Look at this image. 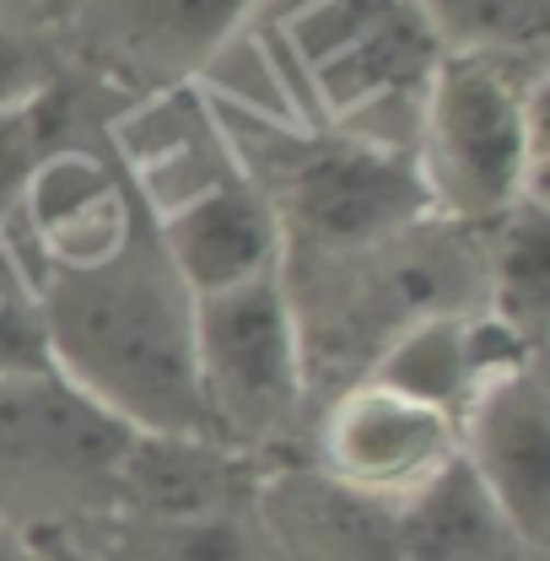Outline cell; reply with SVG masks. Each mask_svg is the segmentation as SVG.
<instances>
[{
	"instance_id": "cell-1",
	"label": "cell",
	"mask_w": 550,
	"mask_h": 561,
	"mask_svg": "<svg viewBox=\"0 0 550 561\" xmlns=\"http://www.w3.org/2000/svg\"><path fill=\"white\" fill-rule=\"evenodd\" d=\"M55 378L125 432L221 443L195 383L190 291L136 238L98 265L49 271L33 286Z\"/></svg>"
},
{
	"instance_id": "cell-2",
	"label": "cell",
	"mask_w": 550,
	"mask_h": 561,
	"mask_svg": "<svg viewBox=\"0 0 550 561\" xmlns=\"http://www.w3.org/2000/svg\"><path fill=\"white\" fill-rule=\"evenodd\" d=\"M411 162L432 216L496 227L546 201V70L540 55L443 49L415 103Z\"/></svg>"
},
{
	"instance_id": "cell-3",
	"label": "cell",
	"mask_w": 550,
	"mask_h": 561,
	"mask_svg": "<svg viewBox=\"0 0 550 561\" xmlns=\"http://www.w3.org/2000/svg\"><path fill=\"white\" fill-rule=\"evenodd\" d=\"M243 179L265 195L280 243L313 254L383 249L400 232L432 221L426 184L400 140L351 136V130H291L254 125V136L232 140Z\"/></svg>"
},
{
	"instance_id": "cell-4",
	"label": "cell",
	"mask_w": 550,
	"mask_h": 561,
	"mask_svg": "<svg viewBox=\"0 0 550 561\" xmlns=\"http://www.w3.org/2000/svg\"><path fill=\"white\" fill-rule=\"evenodd\" d=\"M280 60L324 130L373 136V119L394 108H411L415 119L443 38L415 0H297L280 22Z\"/></svg>"
},
{
	"instance_id": "cell-5",
	"label": "cell",
	"mask_w": 550,
	"mask_h": 561,
	"mask_svg": "<svg viewBox=\"0 0 550 561\" xmlns=\"http://www.w3.org/2000/svg\"><path fill=\"white\" fill-rule=\"evenodd\" d=\"M195 383L216 437H271L302 405V319L286 271L190 297Z\"/></svg>"
},
{
	"instance_id": "cell-6",
	"label": "cell",
	"mask_w": 550,
	"mask_h": 561,
	"mask_svg": "<svg viewBox=\"0 0 550 561\" xmlns=\"http://www.w3.org/2000/svg\"><path fill=\"white\" fill-rule=\"evenodd\" d=\"M319 454L345 491L411 502L459 459V421L378 378H356L319 426Z\"/></svg>"
},
{
	"instance_id": "cell-7",
	"label": "cell",
	"mask_w": 550,
	"mask_h": 561,
	"mask_svg": "<svg viewBox=\"0 0 550 561\" xmlns=\"http://www.w3.org/2000/svg\"><path fill=\"white\" fill-rule=\"evenodd\" d=\"M459 465L529 557L550 540V405L540 356L507 367L459 411Z\"/></svg>"
},
{
	"instance_id": "cell-8",
	"label": "cell",
	"mask_w": 550,
	"mask_h": 561,
	"mask_svg": "<svg viewBox=\"0 0 550 561\" xmlns=\"http://www.w3.org/2000/svg\"><path fill=\"white\" fill-rule=\"evenodd\" d=\"M260 0H81V44L140 92H173L216 66Z\"/></svg>"
},
{
	"instance_id": "cell-9",
	"label": "cell",
	"mask_w": 550,
	"mask_h": 561,
	"mask_svg": "<svg viewBox=\"0 0 550 561\" xmlns=\"http://www.w3.org/2000/svg\"><path fill=\"white\" fill-rule=\"evenodd\" d=\"M151 243L190 297L254 280L265 271H286L280 227L238 162H221L184 195L162 201Z\"/></svg>"
},
{
	"instance_id": "cell-10",
	"label": "cell",
	"mask_w": 550,
	"mask_h": 561,
	"mask_svg": "<svg viewBox=\"0 0 550 561\" xmlns=\"http://www.w3.org/2000/svg\"><path fill=\"white\" fill-rule=\"evenodd\" d=\"M524 551L502 513L485 502L470 470L454 459L426 491L400 502V557L405 561H502ZM529 557V551H524Z\"/></svg>"
},
{
	"instance_id": "cell-11",
	"label": "cell",
	"mask_w": 550,
	"mask_h": 561,
	"mask_svg": "<svg viewBox=\"0 0 550 561\" xmlns=\"http://www.w3.org/2000/svg\"><path fill=\"white\" fill-rule=\"evenodd\" d=\"M491 232V313L518 330L529 346H540L546 330V302H550V227L546 201H524L513 206Z\"/></svg>"
},
{
	"instance_id": "cell-12",
	"label": "cell",
	"mask_w": 550,
	"mask_h": 561,
	"mask_svg": "<svg viewBox=\"0 0 550 561\" xmlns=\"http://www.w3.org/2000/svg\"><path fill=\"white\" fill-rule=\"evenodd\" d=\"M70 130H76V108L60 81L0 108V221L22 210L33 179L70 146Z\"/></svg>"
},
{
	"instance_id": "cell-13",
	"label": "cell",
	"mask_w": 550,
	"mask_h": 561,
	"mask_svg": "<svg viewBox=\"0 0 550 561\" xmlns=\"http://www.w3.org/2000/svg\"><path fill=\"white\" fill-rule=\"evenodd\" d=\"M443 49L485 55H540L546 0H415Z\"/></svg>"
},
{
	"instance_id": "cell-14",
	"label": "cell",
	"mask_w": 550,
	"mask_h": 561,
	"mask_svg": "<svg viewBox=\"0 0 550 561\" xmlns=\"http://www.w3.org/2000/svg\"><path fill=\"white\" fill-rule=\"evenodd\" d=\"M27 373H55V367L44 351L38 297L16 276V265L0 254V378H27Z\"/></svg>"
},
{
	"instance_id": "cell-15",
	"label": "cell",
	"mask_w": 550,
	"mask_h": 561,
	"mask_svg": "<svg viewBox=\"0 0 550 561\" xmlns=\"http://www.w3.org/2000/svg\"><path fill=\"white\" fill-rule=\"evenodd\" d=\"M55 81L60 76L49 66V49L38 38H27L22 27L0 22V108H11V103H22V98H33Z\"/></svg>"
},
{
	"instance_id": "cell-16",
	"label": "cell",
	"mask_w": 550,
	"mask_h": 561,
	"mask_svg": "<svg viewBox=\"0 0 550 561\" xmlns=\"http://www.w3.org/2000/svg\"><path fill=\"white\" fill-rule=\"evenodd\" d=\"M0 561H44V557L33 551V540H22V535L0 518Z\"/></svg>"
}]
</instances>
